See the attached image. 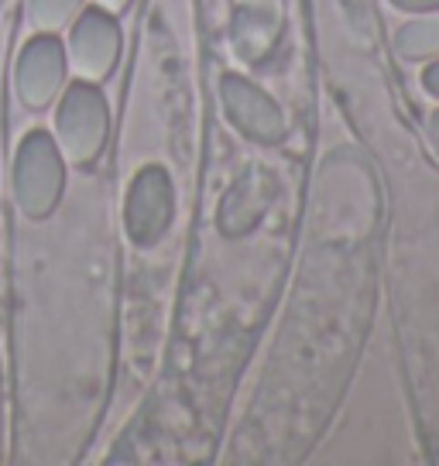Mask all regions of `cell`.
<instances>
[{
	"label": "cell",
	"instance_id": "cell-11",
	"mask_svg": "<svg viewBox=\"0 0 439 466\" xmlns=\"http://www.w3.org/2000/svg\"><path fill=\"white\" fill-rule=\"evenodd\" d=\"M398 11H439V0H392Z\"/></svg>",
	"mask_w": 439,
	"mask_h": 466
},
{
	"label": "cell",
	"instance_id": "cell-14",
	"mask_svg": "<svg viewBox=\"0 0 439 466\" xmlns=\"http://www.w3.org/2000/svg\"><path fill=\"white\" fill-rule=\"evenodd\" d=\"M429 134H433V141L439 145V110L433 116H429Z\"/></svg>",
	"mask_w": 439,
	"mask_h": 466
},
{
	"label": "cell",
	"instance_id": "cell-12",
	"mask_svg": "<svg viewBox=\"0 0 439 466\" xmlns=\"http://www.w3.org/2000/svg\"><path fill=\"white\" fill-rule=\"evenodd\" d=\"M423 86H425V93L439 96V62L436 66H429V69L423 73Z\"/></svg>",
	"mask_w": 439,
	"mask_h": 466
},
{
	"label": "cell",
	"instance_id": "cell-7",
	"mask_svg": "<svg viewBox=\"0 0 439 466\" xmlns=\"http://www.w3.org/2000/svg\"><path fill=\"white\" fill-rule=\"evenodd\" d=\"M281 0H240L234 15V48L244 62H261L281 35Z\"/></svg>",
	"mask_w": 439,
	"mask_h": 466
},
{
	"label": "cell",
	"instance_id": "cell-10",
	"mask_svg": "<svg viewBox=\"0 0 439 466\" xmlns=\"http://www.w3.org/2000/svg\"><path fill=\"white\" fill-rule=\"evenodd\" d=\"M83 0H28L31 25L38 31H59L69 25V17L79 11Z\"/></svg>",
	"mask_w": 439,
	"mask_h": 466
},
{
	"label": "cell",
	"instance_id": "cell-2",
	"mask_svg": "<svg viewBox=\"0 0 439 466\" xmlns=\"http://www.w3.org/2000/svg\"><path fill=\"white\" fill-rule=\"evenodd\" d=\"M66 186V165H62V151L45 131H31L15 158V192L17 206L28 217L42 219L48 217L62 196Z\"/></svg>",
	"mask_w": 439,
	"mask_h": 466
},
{
	"label": "cell",
	"instance_id": "cell-9",
	"mask_svg": "<svg viewBox=\"0 0 439 466\" xmlns=\"http://www.w3.org/2000/svg\"><path fill=\"white\" fill-rule=\"evenodd\" d=\"M395 45H398V56L405 58L439 56V15L419 17V21H409L405 28H398Z\"/></svg>",
	"mask_w": 439,
	"mask_h": 466
},
{
	"label": "cell",
	"instance_id": "cell-6",
	"mask_svg": "<svg viewBox=\"0 0 439 466\" xmlns=\"http://www.w3.org/2000/svg\"><path fill=\"white\" fill-rule=\"evenodd\" d=\"M120 52V28L110 11L93 7L83 11L69 35V62L79 76L87 79H103L117 66Z\"/></svg>",
	"mask_w": 439,
	"mask_h": 466
},
{
	"label": "cell",
	"instance_id": "cell-3",
	"mask_svg": "<svg viewBox=\"0 0 439 466\" xmlns=\"http://www.w3.org/2000/svg\"><path fill=\"white\" fill-rule=\"evenodd\" d=\"M124 219H128L131 240L141 248H151L165 237L172 223V178L161 165H148L138 172L128 192Z\"/></svg>",
	"mask_w": 439,
	"mask_h": 466
},
{
	"label": "cell",
	"instance_id": "cell-13",
	"mask_svg": "<svg viewBox=\"0 0 439 466\" xmlns=\"http://www.w3.org/2000/svg\"><path fill=\"white\" fill-rule=\"evenodd\" d=\"M97 4H100L103 11H110V15H117V11H124V7L131 4V0H97Z\"/></svg>",
	"mask_w": 439,
	"mask_h": 466
},
{
	"label": "cell",
	"instance_id": "cell-4",
	"mask_svg": "<svg viewBox=\"0 0 439 466\" xmlns=\"http://www.w3.org/2000/svg\"><path fill=\"white\" fill-rule=\"evenodd\" d=\"M220 96H223V110L234 120L240 131L261 141V145H279L289 134V120L281 114V106L264 89L248 83L244 76H223L220 83Z\"/></svg>",
	"mask_w": 439,
	"mask_h": 466
},
{
	"label": "cell",
	"instance_id": "cell-8",
	"mask_svg": "<svg viewBox=\"0 0 439 466\" xmlns=\"http://www.w3.org/2000/svg\"><path fill=\"white\" fill-rule=\"evenodd\" d=\"M275 196V178L261 168H250L237 178L227 199L220 203V230L223 233H248L254 230L268 213V203Z\"/></svg>",
	"mask_w": 439,
	"mask_h": 466
},
{
	"label": "cell",
	"instance_id": "cell-1",
	"mask_svg": "<svg viewBox=\"0 0 439 466\" xmlns=\"http://www.w3.org/2000/svg\"><path fill=\"white\" fill-rule=\"evenodd\" d=\"M56 134H59L62 158H69L73 165H89L100 158L110 134V110L100 89L89 83H73L59 103Z\"/></svg>",
	"mask_w": 439,
	"mask_h": 466
},
{
	"label": "cell",
	"instance_id": "cell-5",
	"mask_svg": "<svg viewBox=\"0 0 439 466\" xmlns=\"http://www.w3.org/2000/svg\"><path fill=\"white\" fill-rule=\"evenodd\" d=\"M66 79V48L59 38H52V31H42L38 38H31L21 48L17 58V93L25 106L31 110H45L56 100Z\"/></svg>",
	"mask_w": 439,
	"mask_h": 466
}]
</instances>
